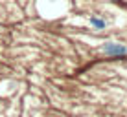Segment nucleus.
Listing matches in <instances>:
<instances>
[{
    "mask_svg": "<svg viewBox=\"0 0 127 117\" xmlns=\"http://www.w3.org/2000/svg\"><path fill=\"white\" fill-rule=\"evenodd\" d=\"M103 53L107 57H124V55H127V46L120 44V42H105Z\"/></svg>",
    "mask_w": 127,
    "mask_h": 117,
    "instance_id": "obj_1",
    "label": "nucleus"
},
{
    "mask_svg": "<svg viewBox=\"0 0 127 117\" xmlns=\"http://www.w3.org/2000/svg\"><path fill=\"white\" fill-rule=\"evenodd\" d=\"M90 26H92L94 29H105L107 24H105V20L99 18L98 15H92V17H90Z\"/></svg>",
    "mask_w": 127,
    "mask_h": 117,
    "instance_id": "obj_2",
    "label": "nucleus"
}]
</instances>
